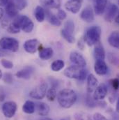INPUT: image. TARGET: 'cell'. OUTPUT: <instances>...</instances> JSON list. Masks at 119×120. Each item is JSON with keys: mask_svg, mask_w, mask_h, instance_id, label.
<instances>
[{"mask_svg": "<svg viewBox=\"0 0 119 120\" xmlns=\"http://www.w3.org/2000/svg\"><path fill=\"white\" fill-rule=\"evenodd\" d=\"M119 101H117V104H116V111L119 112Z\"/></svg>", "mask_w": 119, "mask_h": 120, "instance_id": "obj_47", "label": "cell"}, {"mask_svg": "<svg viewBox=\"0 0 119 120\" xmlns=\"http://www.w3.org/2000/svg\"><path fill=\"white\" fill-rule=\"evenodd\" d=\"M70 60L74 65L81 68H84L87 65L85 58L78 52H72L70 55Z\"/></svg>", "mask_w": 119, "mask_h": 120, "instance_id": "obj_9", "label": "cell"}, {"mask_svg": "<svg viewBox=\"0 0 119 120\" xmlns=\"http://www.w3.org/2000/svg\"><path fill=\"white\" fill-rule=\"evenodd\" d=\"M94 70L99 75H105L107 74L108 67L104 60H96L94 65Z\"/></svg>", "mask_w": 119, "mask_h": 120, "instance_id": "obj_14", "label": "cell"}, {"mask_svg": "<svg viewBox=\"0 0 119 120\" xmlns=\"http://www.w3.org/2000/svg\"><path fill=\"white\" fill-rule=\"evenodd\" d=\"M46 15H47L48 21H49V22H50L51 25H54V26H57V27H59V26H60V25H61V20H59L58 19V18H57L56 15H54V14H52V13L48 12V14Z\"/></svg>", "mask_w": 119, "mask_h": 120, "instance_id": "obj_28", "label": "cell"}, {"mask_svg": "<svg viewBox=\"0 0 119 120\" xmlns=\"http://www.w3.org/2000/svg\"><path fill=\"white\" fill-rule=\"evenodd\" d=\"M8 2V0H0V6H6Z\"/></svg>", "mask_w": 119, "mask_h": 120, "instance_id": "obj_41", "label": "cell"}, {"mask_svg": "<svg viewBox=\"0 0 119 120\" xmlns=\"http://www.w3.org/2000/svg\"><path fill=\"white\" fill-rule=\"evenodd\" d=\"M74 117H75V120H93L89 114L83 112L75 113Z\"/></svg>", "mask_w": 119, "mask_h": 120, "instance_id": "obj_31", "label": "cell"}, {"mask_svg": "<svg viewBox=\"0 0 119 120\" xmlns=\"http://www.w3.org/2000/svg\"><path fill=\"white\" fill-rule=\"evenodd\" d=\"M67 14L63 10H59L57 13V18L59 20H63L66 18Z\"/></svg>", "mask_w": 119, "mask_h": 120, "instance_id": "obj_36", "label": "cell"}, {"mask_svg": "<svg viewBox=\"0 0 119 120\" xmlns=\"http://www.w3.org/2000/svg\"><path fill=\"white\" fill-rule=\"evenodd\" d=\"M87 78V92L90 94L94 91V90L96 89L99 83L97 79L93 74H89Z\"/></svg>", "mask_w": 119, "mask_h": 120, "instance_id": "obj_18", "label": "cell"}, {"mask_svg": "<svg viewBox=\"0 0 119 120\" xmlns=\"http://www.w3.org/2000/svg\"><path fill=\"white\" fill-rule=\"evenodd\" d=\"M34 72V68L32 66H26L23 68L22 69L18 71L15 75L18 78H22L25 80H28L29 79L31 76V75Z\"/></svg>", "mask_w": 119, "mask_h": 120, "instance_id": "obj_15", "label": "cell"}, {"mask_svg": "<svg viewBox=\"0 0 119 120\" xmlns=\"http://www.w3.org/2000/svg\"><path fill=\"white\" fill-rule=\"evenodd\" d=\"M108 92L107 86L105 83H101L97 85L96 89L94 90L93 99L95 101H102L107 96Z\"/></svg>", "mask_w": 119, "mask_h": 120, "instance_id": "obj_8", "label": "cell"}, {"mask_svg": "<svg viewBox=\"0 0 119 120\" xmlns=\"http://www.w3.org/2000/svg\"><path fill=\"white\" fill-rule=\"evenodd\" d=\"M94 57L96 60H105V51L103 45L100 41L95 44Z\"/></svg>", "mask_w": 119, "mask_h": 120, "instance_id": "obj_17", "label": "cell"}, {"mask_svg": "<svg viewBox=\"0 0 119 120\" xmlns=\"http://www.w3.org/2000/svg\"><path fill=\"white\" fill-rule=\"evenodd\" d=\"M118 12H119V8L116 4H110L109 6H108L106 12H105V19L107 22H111L113 21V20L115 18V17L118 15Z\"/></svg>", "mask_w": 119, "mask_h": 120, "instance_id": "obj_12", "label": "cell"}, {"mask_svg": "<svg viewBox=\"0 0 119 120\" xmlns=\"http://www.w3.org/2000/svg\"><path fill=\"white\" fill-rule=\"evenodd\" d=\"M6 98V94L4 91L2 89H0V101H3Z\"/></svg>", "mask_w": 119, "mask_h": 120, "instance_id": "obj_40", "label": "cell"}, {"mask_svg": "<svg viewBox=\"0 0 119 120\" xmlns=\"http://www.w3.org/2000/svg\"><path fill=\"white\" fill-rule=\"evenodd\" d=\"M57 101L61 107L68 109L76 102L77 96L74 90L71 89H63L57 94Z\"/></svg>", "mask_w": 119, "mask_h": 120, "instance_id": "obj_1", "label": "cell"}, {"mask_svg": "<svg viewBox=\"0 0 119 120\" xmlns=\"http://www.w3.org/2000/svg\"><path fill=\"white\" fill-rule=\"evenodd\" d=\"M37 110H38V112L39 115L45 117L49 114L50 108V106L46 103L40 102V103H38Z\"/></svg>", "mask_w": 119, "mask_h": 120, "instance_id": "obj_23", "label": "cell"}, {"mask_svg": "<svg viewBox=\"0 0 119 120\" xmlns=\"http://www.w3.org/2000/svg\"><path fill=\"white\" fill-rule=\"evenodd\" d=\"M39 120H52L51 118L50 117H42L40 119H39Z\"/></svg>", "mask_w": 119, "mask_h": 120, "instance_id": "obj_44", "label": "cell"}, {"mask_svg": "<svg viewBox=\"0 0 119 120\" xmlns=\"http://www.w3.org/2000/svg\"><path fill=\"white\" fill-rule=\"evenodd\" d=\"M114 19H115V22H116V23L118 24V23H119V15H116V16L115 17V18H114Z\"/></svg>", "mask_w": 119, "mask_h": 120, "instance_id": "obj_45", "label": "cell"}, {"mask_svg": "<svg viewBox=\"0 0 119 120\" xmlns=\"http://www.w3.org/2000/svg\"><path fill=\"white\" fill-rule=\"evenodd\" d=\"M93 120H108L103 115L99 113V112H96L93 115Z\"/></svg>", "mask_w": 119, "mask_h": 120, "instance_id": "obj_38", "label": "cell"}, {"mask_svg": "<svg viewBox=\"0 0 119 120\" xmlns=\"http://www.w3.org/2000/svg\"><path fill=\"white\" fill-rule=\"evenodd\" d=\"M61 34L62 37H63L66 41H68V43H75V37L73 36V35H72V34H70V33L66 31L65 30L63 29V30H61Z\"/></svg>", "mask_w": 119, "mask_h": 120, "instance_id": "obj_29", "label": "cell"}, {"mask_svg": "<svg viewBox=\"0 0 119 120\" xmlns=\"http://www.w3.org/2000/svg\"><path fill=\"white\" fill-rule=\"evenodd\" d=\"M2 75H2V73H1V71L0 70V79H1V78H2Z\"/></svg>", "mask_w": 119, "mask_h": 120, "instance_id": "obj_48", "label": "cell"}, {"mask_svg": "<svg viewBox=\"0 0 119 120\" xmlns=\"http://www.w3.org/2000/svg\"><path fill=\"white\" fill-rule=\"evenodd\" d=\"M107 0H95V4L94 6L95 13L97 15H101L105 11L107 7Z\"/></svg>", "mask_w": 119, "mask_h": 120, "instance_id": "obj_20", "label": "cell"}, {"mask_svg": "<svg viewBox=\"0 0 119 120\" xmlns=\"http://www.w3.org/2000/svg\"><path fill=\"white\" fill-rule=\"evenodd\" d=\"M3 80L5 83L7 84H12L13 79V75L9 73H5L4 75H2Z\"/></svg>", "mask_w": 119, "mask_h": 120, "instance_id": "obj_34", "label": "cell"}, {"mask_svg": "<svg viewBox=\"0 0 119 120\" xmlns=\"http://www.w3.org/2000/svg\"><path fill=\"white\" fill-rule=\"evenodd\" d=\"M70 120V117H64V118H63V119H61V120Z\"/></svg>", "mask_w": 119, "mask_h": 120, "instance_id": "obj_46", "label": "cell"}, {"mask_svg": "<svg viewBox=\"0 0 119 120\" xmlns=\"http://www.w3.org/2000/svg\"><path fill=\"white\" fill-rule=\"evenodd\" d=\"M53 53V50L51 48H42L39 52V57L43 60H48L52 57Z\"/></svg>", "mask_w": 119, "mask_h": 120, "instance_id": "obj_22", "label": "cell"}, {"mask_svg": "<svg viewBox=\"0 0 119 120\" xmlns=\"http://www.w3.org/2000/svg\"><path fill=\"white\" fill-rule=\"evenodd\" d=\"M34 15L36 20L39 22H43L45 18V12L44 8L40 6H37L35 8Z\"/></svg>", "mask_w": 119, "mask_h": 120, "instance_id": "obj_24", "label": "cell"}, {"mask_svg": "<svg viewBox=\"0 0 119 120\" xmlns=\"http://www.w3.org/2000/svg\"><path fill=\"white\" fill-rule=\"evenodd\" d=\"M87 71L84 68L79 67L77 66H70L65 68L64 71V75L70 79H77L79 80H84L87 77Z\"/></svg>", "mask_w": 119, "mask_h": 120, "instance_id": "obj_2", "label": "cell"}, {"mask_svg": "<svg viewBox=\"0 0 119 120\" xmlns=\"http://www.w3.org/2000/svg\"><path fill=\"white\" fill-rule=\"evenodd\" d=\"M57 92L54 87H52L47 91L46 97L49 101H54L57 98Z\"/></svg>", "mask_w": 119, "mask_h": 120, "instance_id": "obj_30", "label": "cell"}, {"mask_svg": "<svg viewBox=\"0 0 119 120\" xmlns=\"http://www.w3.org/2000/svg\"><path fill=\"white\" fill-rule=\"evenodd\" d=\"M5 9H6V13L9 18H14L17 16L18 14V10L16 8L13 1H8L7 4L6 5Z\"/></svg>", "mask_w": 119, "mask_h": 120, "instance_id": "obj_19", "label": "cell"}, {"mask_svg": "<svg viewBox=\"0 0 119 120\" xmlns=\"http://www.w3.org/2000/svg\"><path fill=\"white\" fill-rule=\"evenodd\" d=\"M63 30H65L66 31L70 33V34H73L74 31H75V24L72 20H68L65 23L64 25V28Z\"/></svg>", "mask_w": 119, "mask_h": 120, "instance_id": "obj_33", "label": "cell"}, {"mask_svg": "<svg viewBox=\"0 0 119 120\" xmlns=\"http://www.w3.org/2000/svg\"><path fill=\"white\" fill-rule=\"evenodd\" d=\"M108 42L109 45L115 48H119V32L115 31L110 34L108 38Z\"/></svg>", "mask_w": 119, "mask_h": 120, "instance_id": "obj_21", "label": "cell"}, {"mask_svg": "<svg viewBox=\"0 0 119 120\" xmlns=\"http://www.w3.org/2000/svg\"><path fill=\"white\" fill-rule=\"evenodd\" d=\"M64 66H65V63L63 60H55L51 64V69L54 72H58L64 67Z\"/></svg>", "mask_w": 119, "mask_h": 120, "instance_id": "obj_27", "label": "cell"}, {"mask_svg": "<svg viewBox=\"0 0 119 120\" xmlns=\"http://www.w3.org/2000/svg\"><path fill=\"white\" fill-rule=\"evenodd\" d=\"M13 2H14L15 5V6L18 11L23 10L27 6V0H15Z\"/></svg>", "mask_w": 119, "mask_h": 120, "instance_id": "obj_32", "label": "cell"}, {"mask_svg": "<svg viewBox=\"0 0 119 120\" xmlns=\"http://www.w3.org/2000/svg\"><path fill=\"white\" fill-rule=\"evenodd\" d=\"M4 10L1 8H0V20L3 18V16H4Z\"/></svg>", "mask_w": 119, "mask_h": 120, "instance_id": "obj_42", "label": "cell"}, {"mask_svg": "<svg viewBox=\"0 0 119 120\" xmlns=\"http://www.w3.org/2000/svg\"><path fill=\"white\" fill-rule=\"evenodd\" d=\"M80 18L82 20L86 22H91L94 20V13L93 10L90 6L86 7L81 13Z\"/></svg>", "mask_w": 119, "mask_h": 120, "instance_id": "obj_16", "label": "cell"}, {"mask_svg": "<svg viewBox=\"0 0 119 120\" xmlns=\"http://www.w3.org/2000/svg\"><path fill=\"white\" fill-rule=\"evenodd\" d=\"M82 0H70L65 4V8L72 13H77L82 8Z\"/></svg>", "mask_w": 119, "mask_h": 120, "instance_id": "obj_11", "label": "cell"}, {"mask_svg": "<svg viewBox=\"0 0 119 120\" xmlns=\"http://www.w3.org/2000/svg\"><path fill=\"white\" fill-rule=\"evenodd\" d=\"M94 99H92L91 97L90 96H88L87 98V105H89L90 107H94L95 106V103L94 102Z\"/></svg>", "mask_w": 119, "mask_h": 120, "instance_id": "obj_39", "label": "cell"}, {"mask_svg": "<svg viewBox=\"0 0 119 120\" xmlns=\"http://www.w3.org/2000/svg\"><path fill=\"white\" fill-rule=\"evenodd\" d=\"M38 45H39V42L37 39H29L27 40L24 43V49L25 50L30 54H34L38 48Z\"/></svg>", "mask_w": 119, "mask_h": 120, "instance_id": "obj_13", "label": "cell"}, {"mask_svg": "<svg viewBox=\"0 0 119 120\" xmlns=\"http://www.w3.org/2000/svg\"><path fill=\"white\" fill-rule=\"evenodd\" d=\"M4 55H6V53L4 52V50H2L1 48H0V57H1V56H4Z\"/></svg>", "mask_w": 119, "mask_h": 120, "instance_id": "obj_43", "label": "cell"}, {"mask_svg": "<svg viewBox=\"0 0 119 120\" xmlns=\"http://www.w3.org/2000/svg\"><path fill=\"white\" fill-rule=\"evenodd\" d=\"M1 25L11 34H18L20 31V29L16 23L15 19L13 20L4 19L1 22Z\"/></svg>", "mask_w": 119, "mask_h": 120, "instance_id": "obj_10", "label": "cell"}, {"mask_svg": "<svg viewBox=\"0 0 119 120\" xmlns=\"http://www.w3.org/2000/svg\"><path fill=\"white\" fill-rule=\"evenodd\" d=\"M15 20L20 30H22L25 33H30L33 30V22L26 15H19L15 18Z\"/></svg>", "mask_w": 119, "mask_h": 120, "instance_id": "obj_5", "label": "cell"}, {"mask_svg": "<svg viewBox=\"0 0 119 120\" xmlns=\"http://www.w3.org/2000/svg\"><path fill=\"white\" fill-rule=\"evenodd\" d=\"M1 64L2 65V66L6 69H11L13 68V64L12 61H8L6 60H1Z\"/></svg>", "mask_w": 119, "mask_h": 120, "instance_id": "obj_35", "label": "cell"}, {"mask_svg": "<svg viewBox=\"0 0 119 120\" xmlns=\"http://www.w3.org/2000/svg\"><path fill=\"white\" fill-rule=\"evenodd\" d=\"M17 103L15 101H7L2 105L1 110L4 115L7 118H12L17 111Z\"/></svg>", "mask_w": 119, "mask_h": 120, "instance_id": "obj_7", "label": "cell"}, {"mask_svg": "<svg viewBox=\"0 0 119 120\" xmlns=\"http://www.w3.org/2000/svg\"><path fill=\"white\" fill-rule=\"evenodd\" d=\"M41 2L44 6L50 8H59L61 4V0H41Z\"/></svg>", "mask_w": 119, "mask_h": 120, "instance_id": "obj_26", "label": "cell"}, {"mask_svg": "<svg viewBox=\"0 0 119 120\" xmlns=\"http://www.w3.org/2000/svg\"><path fill=\"white\" fill-rule=\"evenodd\" d=\"M111 84H112V88L114 90H119V79L114 78L113 80H112L111 81Z\"/></svg>", "mask_w": 119, "mask_h": 120, "instance_id": "obj_37", "label": "cell"}, {"mask_svg": "<svg viewBox=\"0 0 119 120\" xmlns=\"http://www.w3.org/2000/svg\"><path fill=\"white\" fill-rule=\"evenodd\" d=\"M35 103L30 100L27 101L22 105V111L27 114H33L35 112Z\"/></svg>", "mask_w": 119, "mask_h": 120, "instance_id": "obj_25", "label": "cell"}, {"mask_svg": "<svg viewBox=\"0 0 119 120\" xmlns=\"http://www.w3.org/2000/svg\"><path fill=\"white\" fill-rule=\"evenodd\" d=\"M0 47L4 50L16 52L19 49V42L14 38L4 37L0 39Z\"/></svg>", "mask_w": 119, "mask_h": 120, "instance_id": "obj_4", "label": "cell"}, {"mask_svg": "<svg viewBox=\"0 0 119 120\" xmlns=\"http://www.w3.org/2000/svg\"><path fill=\"white\" fill-rule=\"evenodd\" d=\"M47 91V85L45 82H42L34 87L33 90L29 92V96L31 98L41 100L44 98L46 96V93Z\"/></svg>", "mask_w": 119, "mask_h": 120, "instance_id": "obj_6", "label": "cell"}, {"mask_svg": "<svg viewBox=\"0 0 119 120\" xmlns=\"http://www.w3.org/2000/svg\"><path fill=\"white\" fill-rule=\"evenodd\" d=\"M102 30L99 26H93L87 30L84 35V42L89 46H92L100 41Z\"/></svg>", "mask_w": 119, "mask_h": 120, "instance_id": "obj_3", "label": "cell"}]
</instances>
